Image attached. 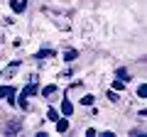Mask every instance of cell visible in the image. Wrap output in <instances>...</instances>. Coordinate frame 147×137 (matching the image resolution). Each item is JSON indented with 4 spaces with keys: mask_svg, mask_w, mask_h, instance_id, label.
Wrapping results in <instances>:
<instances>
[{
    "mask_svg": "<svg viewBox=\"0 0 147 137\" xmlns=\"http://www.w3.org/2000/svg\"><path fill=\"white\" fill-rule=\"evenodd\" d=\"M37 91H39V88H37V76H34L32 83H27L25 88L20 91V98H32V95H37Z\"/></svg>",
    "mask_w": 147,
    "mask_h": 137,
    "instance_id": "cell-1",
    "label": "cell"
},
{
    "mask_svg": "<svg viewBox=\"0 0 147 137\" xmlns=\"http://www.w3.org/2000/svg\"><path fill=\"white\" fill-rule=\"evenodd\" d=\"M0 98L10 100L12 105H15V88H12V86H0Z\"/></svg>",
    "mask_w": 147,
    "mask_h": 137,
    "instance_id": "cell-2",
    "label": "cell"
},
{
    "mask_svg": "<svg viewBox=\"0 0 147 137\" xmlns=\"http://www.w3.org/2000/svg\"><path fill=\"white\" fill-rule=\"evenodd\" d=\"M54 130H57L59 135H64V132L69 130V118H61V115H59L57 120H54Z\"/></svg>",
    "mask_w": 147,
    "mask_h": 137,
    "instance_id": "cell-3",
    "label": "cell"
},
{
    "mask_svg": "<svg viewBox=\"0 0 147 137\" xmlns=\"http://www.w3.org/2000/svg\"><path fill=\"white\" fill-rule=\"evenodd\" d=\"M20 127H22V120H10L5 125V135H15V132H20Z\"/></svg>",
    "mask_w": 147,
    "mask_h": 137,
    "instance_id": "cell-4",
    "label": "cell"
},
{
    "mask_svg": "<svg viewBox=\"0 0 147 137\" xmlns=\"http://www.w3.org/2000/svg\"><path fill=\"white\" fill-rule=\"evenodd\" d=\"M113 76H115V79H120V81H125V83L130 81V74H127V68H125V66H118L115 71H113Z\"/></svg>",
    "mask_w": 147,
    "mask_h": 137,
    "instance_id": "cell-5",
    "label": "cell"
},
{
    "mask_svg": "<svg viewBox=\"0 0 147 137\" xmlns=\"http://www.w3.org/2000/svg\"><path fill=\"white\" fill-rule=\"evenodd\" d=\"M61 113L64 115H71L74 113V103L69 100V95H64V100H61Z\"/></svg>",
    "mask_w": 147,
    "mask_h": 137,
    "instance_id": "cell-6",
    "label": "cell"
},
{
    "mask_svg": "<svg viewBox=\"0 0 147 137\" xmlns=\"http://www.w3.org/2000/svg\"><path fill=\"white\" fill-rule=\"evenodd\" d=\"M57 93H59V88L54 83H49V86H44V88H42V98H52V95H57Z\"/></svg>",
    "mask_w": 147,
    "mask_h": 137,
    "instance_id": "cell-7",
    "label": "cell"
},
{
    "mask_svg": "<svg viewBox=\"0 0 147 137\" xmlns=\"http://www.w3.org/2000/svg\"><path fill=\"white\" fill-rule=\"evenodd\" d=\"M49 56H57L54 49H39V52L34 54V59H39V61H44V59H49Z\"/></svg>",
    "mask_w": 147,
    "mask_h": 137,
    "instance_id": "cell-8",
    "label": "cell"
},
{
    "mask_svg": "<svg viewBox=\"0 0 147 137\" xmlns=\"http://www.w3.org/2000/svg\"><path fill=\"white\" fill-rule=\"evenodd\" d=\"M10 7H12L15 12H22V10L27 7V0H10Z\"/></svg>",
    "mask_w": 147,
    "mask_h": 137,
    "instance_id": "cell-9",
    "label": "cell"
},
{
    "mask_svg": "<svg viewBox=\"0 0 147 137\" xmlns=\"http://www.w3.org/2000/svg\"><path fill=\"white\" fill-rule=\"evenodd\" d=\"M17 68H20V61H12L10 66H7L5 71H3V76H5V79H10V76H12V74H15V71H17Z\"/></svg>",
    "mask_w": 147,
    "mask_h": 137,
    "instance_id": "cell-10",
    "label": "cell"
},
{
    "mask_svg": "<svg viewBox=\"0 0 147 137\" xmlns=\"http://www.w3.org/2000/svg\"><path fill=\"white\" fill-rule=\"evenodd\" d=\"M76 56H79V52H76V49H66V52H64V61H66V64H71Z\"/></svg>",
    "mask_w": 147,
    "mask_h": 137,
    "instance_id": "cell-11",
    "label": "cell"
},
{
    "mask_svg": "<svg viewBox=\"0 0 147 137\" xmlns=\"http://www.w3.org/2000/svg\"><path fill=\"white\" fill-rule=\"evenodd\" d=\"M57 118H59V110H57V108H47V120L54 122Z\"/></svg>",
    "mask_w": 147,
    "mask_h": 137,
    "instance_id": "cell-12",
    "label": "cell"
},
{
    "mask_svg": "<svg viewBox=\"0 0 147 137\" xmlns=\"http://www.w3.org/2000/svg\"><path fill=\"white\" fill-rule=\"evenodd\" d=\"M105 98H108L110 103H118V100H120V95H118V91H113V88H110L108 93H105Z\"/></svg>",
    "mask_w": 147,
    "mask_h": 137,
    "instance_id": "cell-13",
    "label": "cell"
},
{
    "mask_svg": "<svg viewBox=\"0 0 147 137\" xmlns=\"http://www.w3.org/2000/svg\"><path fill=\"white\" fill-rule=\"evenodd\" d=\"M137 98H142V100L147 98V86H145V83H140V86H137Z\"/></svg>",
    "mask_w": 147,
    "mask_h": 137,
    "instance_id": "cell-14",
    "label": "cell"
},
{
    "mask_svg": "<svg viewBox=\"0 0 147 137\" xmlns=\"http://www.w3.org/2000/svg\"><path fill=\"white\" fill-rule=\"evenodd\" d=\"M125 88V81H120V79H113V91H123Z\"/></svg>",
    "mask_w": 147,
    "mask_h": 137,
    "instance_id": "cell-15",
    "label": "cell"
},
{
    "mask_svg": "<svg viewBox=\"0 0 147 137\" xmlns=\"http://www.w3.org/2000/svg\"><path fill=\"white\" fill-rule=\"evenodd\" d=\"M93 100H96V95H84L81 98V105H93Z\"/></svg>",
    "mask_w": 147,
    "mask_h": 137,
    "instance_id": "cell-16",
    "label": "cell"
}]
</instances>
